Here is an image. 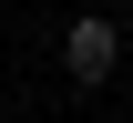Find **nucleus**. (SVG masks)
Listing matches in <instances>:
<instances>
[{"label":"nucleus","mask_w":133,"mask_h":123,"mask_svg":"<svg viewBox=\"0 0 133 123\" xmlns=\"http://www.w3.org/2000/svg\"><path fill=\"white\" fill-rule=\"evenodd\" d=\"M62 72H72V82H113V72H123V31H113V21H72V31H62Z\"/></svg>","instance_id":"f257e3e1"}]
</instances>
